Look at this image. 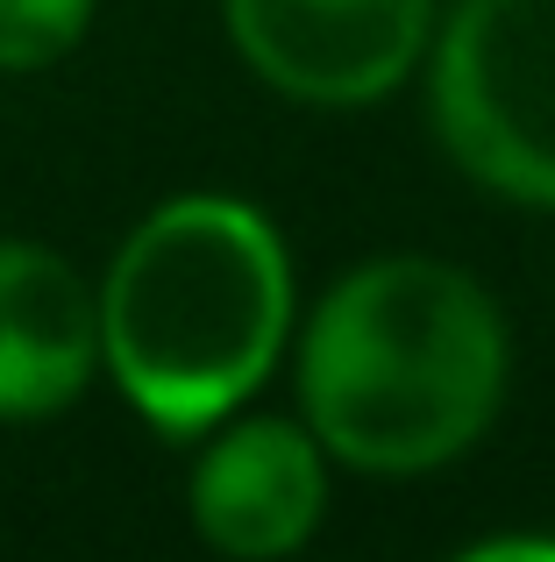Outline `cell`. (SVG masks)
Wrapping results in <instances>:
<instances>
[{"mask_svg": "<svg viewBox=\"0 0 555 562\" xmlns=\"http://www.w3.org/2000/svg\"><path fill=\"white\" fill-rule=\"evenodd\" d=\"M506 357V321L471 271L442 257H371L306 321L299 406L335 463L420 477L491 427Z\"/></svg>", "mask_w": 555, "mask_h": 562, "instance_id": "cell-1", "label": "cell"}, {"mask_svg": "<svg viewBox=\"0 0 555 562\" xmlns=\"http://www.w3.org/2000/svg\"><path fill=\"white\" fill-rule=\"evenodd\" d=\"M292 335V263L250 200L185 192L128 228L100 285V357L157 435H214Z\"/></svg>", "mask_w": 555, "mask_h": 562, "instance_id": "cell-2", "label": "cell"}, {"mask_svg": "<svg viewBox=\"0 0 555 562\" xmlns=\"http://www.w3.org/2000/svg\"><path fill=\"white\" fill-rule=\"evenodd\" d=\"M428 108L477 186L555 206V0H456L428 43Z\"/></svg>", "mask_w": 555, "mask_h": 562, "instance_id": "cell-3", "label": "cell"}, {"mask_svg": "<svg viewBox=\"0 0 555 562\" xmlns=\"http://www.w3.org/2000/svg\"><path fill=\"white\" fill-rule=\"evenodd\" d=\"M250 71L306 108H371L434 43V0H222Z\"/></svg>", "mask_w": 555, "mask_h": 562, "instance_id": "cell-4", "label": "cell"}, {"mask_svg": "<svg viewBox=\"0 0 555 562\" xmlns=\"http://www.w3.org/2000/svg\"><path fill=\"white\" fill-rule=\"evenodd\" d=\"M328 513V449L299 420H236L193 463V527L236 562L306 549Z\"/></svg>", "mask_w": 555, "mask_h": 562, "instance_id": "cell-5", "label": "cell"}, {"mask_svg": "<svg viewBox=\"0 0 555 562\" xmlns=\"http://www.w3.org/2000/svg\"><path fill=\"white\" fill-rule=\"evenodd\" d=\"M100 371V292L43 243H0V420L65 413Z\"/></svg>", "mask_w": 555, "mask_h": 562, "instance_id": "cell-6", "label": "cell"}, {"mask_svg": "<svg viewBox=\"0 0 555 562\" xmlns=\"http://www.w3.org/2000/svg\"><path fill=\"white\" fill-rule=\"evenodd\" d=\"M93 22V0H0V71L57 65Z\"/></svg>", "mask_w": 555, "mask_h": 562, "instance_id": "cell-7", "label": "cell"}, {"mask_svg": "<svg viewBox=\"0 0 555 562\" xmlns=\"http://www.w3.org/2000/svg\"><path fill=\"white\" fill-rule=\"evenodd\" d=\"M456 562H555V541H548V535H499V541H477V549H463Z\"/></svg>", "mask_w": 555, "mask_h": 562, "instance_id": "cell-8", "label": "cell"}]
</instances>
